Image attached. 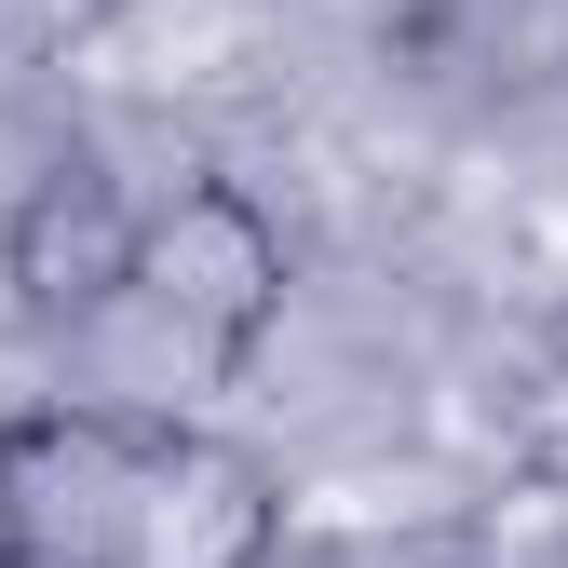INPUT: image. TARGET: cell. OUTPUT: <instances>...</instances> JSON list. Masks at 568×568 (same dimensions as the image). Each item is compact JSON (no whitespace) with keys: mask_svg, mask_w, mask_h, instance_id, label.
Masks as SVG:
<instances>
[{"mask_svg":"<svg viewBox=\"0 0 568 568\" xmlns=\"http://www.w3.org/2000/svg\"><path fill=\"white\" fill-rule=\"evenodd\" d=\"M135 298H150L176 338H203L217 366H244V352L284 325V231L231 176H190L176 203L135 217Z\"/></svg>","mask_w":568,"mask_h":568,"instance_id":"1","label":"cell"},{"mask_svg":"<svg viewBox=\"0 0 568 568\" xmlns=\"http://www.w3.org/2000/svg\"><path fill=\"white\" fill-rule=\"evenodd\" d=\"M284 501L231 434L135 419V487H122V568H271Z\"/></svg>","mask_w":568,"mask_h":568,"instance_id":"2","label":"cell"},{"mask_svg":"<svg viewBox=\"0 0 568 568\" xmlns=\"http://www.w3.org/2000/svg\"><path fill=\"white\" fill-rule=\"evenodd\" d=\"M0 284L28 325H95L109 298H135V203L95 163L28 176V203L0 217Z\"/></svg>","mask_w":568,"mask_h":568,"instance_id":"3","label":"cell"}]
</instances>
